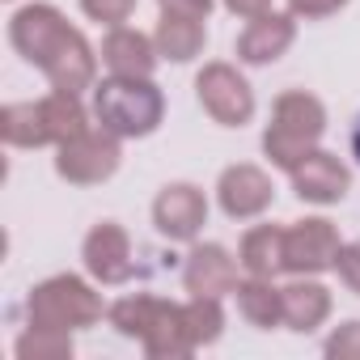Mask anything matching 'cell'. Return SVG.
I'll return each mask as SVG.
<instances>
[{
    "label": "cell",
    "mask_w": 360,
    "mask_h": 360,
    "mask_svg": "<svg viewBox=\"0 0 360 360\" xmlns=\"http://www.w3.org/2000/svg\"><path fill=\"white\" fill-rule=\"evenodd\" d=\"M326 131V110L314 94L305 89H288L276 98V110H271V123L263 131V148L267 157L280 165V169H292L305 153L318 148Z\"/></svg>",
    "instance_id": "obj_2"
},
{
    "label": "cell",
    "mask_w": 360,
    "mask_h": 360,
    "mask_svg": "<svg viewBox=\"0 0 360 360\" xmlns=\"http://www.w3.org/2000/svg\"><path fill=\"white\" fill-rule=\"evenodd\" d=\"M339 233L330 221L314 217V221H297L284 229V271L292 276H318L326 267L339 263Z\"/></svg>",
    "instance_id": "obj_6"
},
{
    "label": "cell",
    "mask_w": 360,
    "mask_h": 360,
    "mask_svg": "<svg viewBox=\"0 0 360 360\" xmlns=\"http://www.w3.org/2000/svg\"><path fill=\"white\" fill-rule=\"evenodd\" d=\"M26 318L30 326H47V330H81L102 318V297L81 276H51L30 292Z\"/></svg>",
    "instance_id": "obj_3"
},
{
    "label": "cell",
    "mask_w": 360,
    "mask_h": 360,
    "mask_svg": "<svg viewBox=\"0 0 360 360\" xmlns=\"http://www.w3.org/2000/svg\"><path fill=\"white\" fill-rule=\"evenodd\" d=\"M119 169V136H110L106 127L98 131H81L72 136L68 144H60V157H56V174L68 178L77 187H94V183H106V178Z\"/></svg>",
    "instance_id": "obj_4"
},
{
    "label": "cell",
    "mask_w": 360,
    "mask_h": 360,
    "mask_svg": "<svg viewBox=\"0 0 360 360\" xmlns=\"http://www.w3.org/2000/svg\"><path fill=\"white\" fill-rule=\"evenodd\" d=\"M0 136L13 148H39L43 144V127H39V110L34 102H13L0 110Z\"/></svg>",
    "instance_id": "obj_23"
},
{
    "label": "cell",
    "mask_w": 360,
    "mask_h": 360,
    "mask_svg": "<svg viewBox=\"0 0 360 360\" xmlns=\"http://www.w3.org/2000/svg\"><path fill=\"white\" fill-rule=\"evenodd\" d=\"M183 318H187V335L195 347H208L221 339L225 330V309H221V297H191L183 305Z\"/></svg>",
    "instance_id": "obj_22"
},
{
    "label": "cell",
    "mask_w": 360,
    "mask_h": 360,
    "mask_svg": "<svg viewBox=\"0 0 360 360\" xmlns=\"http://www.w3.org/2000/svg\"><path fill=\"white\" fill-rule=\"evenodd\" d=\"M284 292V322L292 326V330H314V326H322L326 322V314H330V292L318 284V280H305V276H297L288 288H280Z\"/></svg>",
    "instance_id": "obj_17"
},
{
    "label": "cell",
    "mask_w": 360,
    "mask_h": 360,
    "mask_svg": "<svg viewBox=\"0 0 360 360\" xmlns=\"http://www.w3.org/2000/svg\"><path fill=\"white\" fill-rule=\"evenodd\" d=\"M195 89H200V106L221 123V127H242L255 119V94L246 85V77L229 64H208L200 77H195Z\"/></svg>",
    "instance_id": "obj_5"
},
{
    "label": "cell",
    "mask_w": 360,
    "mask_h": 360,
    "mask_svg": "<svg viewBox=\"0 0 360 360\" xmlns=\"http://www.w3.org/2000/svg\"><path fill=\"white\" fill-rule=\"evenodd\" d=\"M165 305H169V301L148 297V292H140V297H123V301L110 305V322H115L119 335H127V339H144V335L157 326V318L165 314Z\"/></svg>",
    "instance_id": "obj_21"
},
{
    "label": "cell",
    "mask_w": 360,
    "mask_h": 360,
    "mask_svg": "<svg viewBox=\"0 0 360 360\" xmlns=\"http://www.w3.org/2000/svg\"><path fill=\"white\" fill-rule=\"evenodd\" d=\"M335 271H339V280H343V284L360 297V242H352V246H343V250H339Z\"/></svg>",
    "instance_id": "obj_27"
},
{
    "label": "cell",
    "mask_w": 360,
    "mask_h": 360,
    "mask_svg": "<svg viewBox=\"0 0 360 360\" xmlns=\"http://www.w3.org/2000/svg\"><path fill=\"white\" fill-rule=\"evenodd\" d=\"M183 284H187L191 297H225V292H238V263L217 242L195 246L187 255V263H183Z\"/></svg>",
    "instance_id": "obj_12"
},
{
    "label": "cell",
    "mask_w": 360,
    "mask_h": 360,
    "mask_svg": "<svg viewBox=\"0 0 360 360\" xmlns=\"http://www.w3.org/2000/svg\"><path fill=\"white\" fill-rule=\"evenodd\" d=\"M238 263L246 267V276H267V280L276 271H284V229L280 225H255L242 238Z\"/></svg>",
    "instance_id": "obj_18"
},
{
    "label": "cell",
    "mask_w": 360,
    "mask_h": 360,
    "mask_svg": "<svg viewBox=\"0 0 360 360\" xmlns=\"http://www.w3.org/2000/svg\"><path fill=\"white\" fill-rule=\"evenodd\" d=\"M297 39V26L292 18L284 13H263V18H250V26L238 34V60L246 64H271L280 60Z\"/></svg>",
    "instance_id": "obj_14"
},
{
    "label": "cell",
    "mask_w": 360,
    "mask_h": 360,
    "mask_svg": "<svg viewBox=\"0 0 360 360\" xmlns=\"http://www.w3.org/2000/svg\"><path fill=\"white\" fill-rule=\"evenodd\" d=\"M68 34H72V26H68V22L60 18V9H51V5H26V9H18L13 22H9L13 47H18L30 64H39V68L64 47Z\"/></svg>",
    "instance_id": "obj_7"
},
{
    "label": "cell",
    "mask_w": 360,
    "mask_h": 360,
    "mask_svg": "<svg viewBox=\"0 0 360 360\" xmlns=\"http://www.w3.org/2000/svg\"><path fill=\"white\" fill-rule=\"evenodd\" d=\"M352 153H356V161H360V123H356V131H352Z\"/></svg>",
    "instance_id": "obj_31"
},
{
    "label": "cell",
    "mask_w": 360,
    "mask_h": 360,
    "mask_svg": "<svg viewBox=\"0 0 360 360\" xmlns=\"http://www.w3.org/2000/svg\"><path fill=\"white\" fill-rule=\"evenodd\" d=\"M288 174H292V191L309 204H339L347 195V183H352L347 165L335 153H322V148L305 153Z\"/></svg>",
    "instance_id": "obj_11"
},
{
    "label": "cell",
    "mask_w": 360,
    "mask_h": 360,
    "mask_svg": "<svg viewBox=\"0 0 360 360\" xmlns=\"http://www.w3.org/2000/svg\"><path fill=\"white\" fill-rule=\"evenodd\" d=\"M225 9L250 22V18H263V13H271V0H225Z\"/></svg>",
    "instance_id": "obj_30"
},
{
    "label": "cell",
    "mask_w": 360,
    "mask_h": 360,
    "mask_svg": "<svg viewBox=\"0 0 360 360\" xmlns=\"http://www.w3.org/2000/svg\"><path fill=\"white\" fill-rule=\"evenodd\" d=\"M34 110H39V127H43V144H68L72 136H81L89 123H85V106L77 102V94H68V89H56V94H47V98H39L34 102Z\"/></svg>",
    "instance_id": "obj_15"
},
{
    "label": "cell",
    "mask_w": 360,
    "mask_h": 360,
    "mask_svg": "<svg viewBox=\"0 0 360 360\" xmlns=\"http://www.w3.org/2000/svg\"><path fill=\"white\" fill-rule=\"evenodd\" d=\"M81 259H85V271L98 280V284H123L136 276V259H131V238L115 225V221H102L89 229L85 246H81Z\"/></svg>",
    "instance_id": "obj_9"
},
{
    "label": "cell",
    "mask_w": 360,
    "mask_h": 360,
    "mask_svg": "<svg viewBox=\"0 0 360 360\" xmlns=\"http://www.w3.org/2000/svg\"><path fill=\"white\" fill-rule=\"evenodd\" d=\"M204 39H208L204 22H195V18H165V13H161V26H157V34H153L157 51H161L165 60H174V64L195 60V56L204 51Z\"/></svg>",
    "instance_id": "obj_20"
},
{
    "label": "cell",
    "mask_w": 360,
    "mask_h": 360,
    "mask_svg": "<svg viewBox=\"0 0 360 360\" xmlns=\"http://www.w3.org/2000/svg\"><path fill=\"white\" fill-rule=\"evenodd\" d=\"M94 115L98 127H106L119 140H136V136H153L161 115H165V98L153 81H136V77H110L94 89Z\"/></svg>",
    "instance_id": "obj_1"
},
{
    "label": "cell",
    "mask_w": 360,
    "mask_h": 360,
    "mask_svg": "<svg viewBox=\"0 0 360 360\" xmlns=\"http://www.w3.org/2000/svg\"><path fill=\"white\" fill-rule=\"evenodd\" d=\"M347 5V0H288L292 18H305V22H318V18H330Z\"/></svg>",
    "instance_id": "obj_29"
},
{
    "label": "cell",
    "mask_w": 360,
    "mask_h": 360,
    "mask_svg": "<svg viewBox=\"0 0 360 360\" xmlns=\"http://www.w3.org/2000/svg\"><path fill=\"white\" fill-rule=\"evenodd\" d=\"M22 360H68L72 356V339L68 330H47V326H30L18 347H13Z\"/></svg>",
    "instance_id": "obj_24"
},
{
    "label": "cell",
    "mask_w": 360,
    "mask_h": 360,
    "mask_svg": "<svg viewBox=\"0 0 360 360\" xmlns=\"http://www.w3.org/2000/svg\"><path fill=\"white\" fill-rule=\"evenodd\" d=\"M165 18H195V22H208L212 13V0H157Z\"/></svg>",
    "instance_id": "obj_28"
},
{
    "label": "cell",
    "mask_w": 360,
    "mask_h": 360,
    "mask_svg": "<svg viewBox=\"0 0 360 360\" xmlns=\"http://www.w3.org/2000/svg\"><path fill=\"white\" fill-rule=\"evenodd\" d=\"M43 72L56 89H68V94H81L85 85H94V51L81 39V30H72L64 39V47L43 64Z\"/></svg>",
    "instance_id": "obj_16"
},
{
    "label": "cell",
    "mask_w": 360,
    "mask_h": 360,
    "mask_svg": "<svg viewBox=\"0 0 360 360\" xmlns=\"http://www.w3.org/2000/svg\"><path fill=\"white\" fill-rule=\"evenodd\" d=\"M217 200H221L225 217L250 221V217H259V212L271 208L276 187H271V178L259 165H229L221 174V183H217Z\"/></svg>",
    "instance_id": "obj_10"
},
{
    "label": "cell",
    "mask_w": 360,
    "mask_h": 360,
    "mask_svg": "<svg viewBox=\"0 0 360 360\" xmlns=\"http://www.w3.org/2000/svg\"><path fill=\"white\" fill-rule=\"evenodd\" d=\"M157 43L131 26H115L102 43V64L110 68V77H136V81H148L153 68H157Z\"/></svg>",
    "instance_id": "obj_13"
},
{
    "label": "cell",
    "mask_w": 360,
    "mask_h": 360,
    "mask_svg": "<svg viewBox=\"0 0 360 360\" xmlns=\"http://www.w3.org/2000/svg\"><path fill=\"white\" fill-rule=\"evenodd\" d=\"M238 309L250 326L271 330V326L284 322V292L267 276H250L246 284H238Z\"/></svg>",
    "instance_id": "obj_19"
},
{
    "label": "cell",
    "mask_w": 360,
    "mask_h": 360,
    "mask_svg": "<svg viewBox=\"0 0 360 360\" xmlns=\"http://www.w3.org/2000/svg\"><path fill=\"white\" fill-rule=\"evenodd\" d=\"M322 347L330 360H360V322H343Z\"/></svg>",
    "instance_id": "obj_25"
},
{
    "label": "cell",
    "mask_w": 360,
    "mask_h": 360,
    "mask_svg": "<svg viewBox=\"0 0 360 360\" xmlns=\"http://www.w3.org/2000/svg\"><path fill=\"white\" fill-rule=\"evenodd\" d=\"M81 9L94 18V22H106V26H123L136 9V0H81Z\"/></svg>",
    "instance_id": "obj_26"
},
{
    "label": "cell",
    "mask_w": 360,
    "mask_h": 360,
    "mask_svg": "<svg viewBox=\"0 0 360 360\" xmlns=\"http://www.w3.org/2000/svg\"><path fill=\"white\" fill-rule=\"evenodd\" d=\"M208 221V200L200 187L191 183H169L157 200H153V225L157 233H165L169 242H191Z\"/></svg>",
    "instance_id": "obj_8"
}]
</instances>
